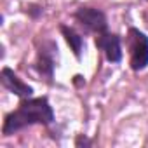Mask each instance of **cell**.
I'll list each match as a JSON object with an SVG mask.
<instances>
[{"instance_id": "obj_1", "label": "cell", "mask_w": 148, "mask_h": 148, "mask_svg": "<svg viewBox=\"0 0 148 148\" xmlns=\"http://www.w3.org/2000/svg\"><path fill=\"white\" fill-rule=\"evenodd\" d=\"M54 110L47 99V96L40 98H23L16 110L9 112L4 119L2 134L12 136L32 125H51L54 124Z\"/></svg>"}, {"instance_id": "obj_2", "label": "cell", "mask_w": 148, "mask_h": 148, "mask_svg": "<svg viewBox=\"0 0 148 148\" xmlns=\"http://www.w3.org/2000/svg\"><path fill=\"white\" fill-rule=\"evenodd\" d=\"M129 47V66L132 71H143L148 66V37L138 28H129L127 32Z\"/></svg>"}, {"instance_id": "obj_3", "label": "cell", "mask_w": 148, "mask_h": 148, "mask_svg": "<svg viewBox=\"0 0 148 148\" xmlns=\"http://www.w3.org/2000/svg\"><path fill=\"white\" fill-rule=\"evenodd\" d=\"M58 44L54 40H44L42 45L37 51L35 58V70L37 73L49 84H52L54 79V70L58 66Z\"/></svg>"}, {"instance_id": "obj_4", "label": "cell", "mask_w": 148, "mask_h": 148, "mask_svg": "<svg viewBox=\"0 0 148 148\" xmlns=\"http://www.w3.org/2000/svg\"><path fill=\"white\" fill-rule=\"evenodd\" d=\"M73 18H75V21L80 23L87 32H92L96 35L103 33V32H108V19H106V14L101 9L82 5L73 12Z\"/></svg>"}, {"instance_id": "obj_5", "label": "cell", "mask_w": 148, "mask_h": 148, "mask_svg": "<svg viewBox=\"0 0 148 148\" xmlns=\"http://www.w3.org/2000/svg\"><path fill=\"white\" fill-rule=\"evenodd\" d=\"M96 47L105 54L106 61L108 63H120L122 58H124V52H122V40L117 33H112V32H103V33H98L96 35V40H94Z\"/></svg>"}, {"instance_id": "obj_6", "label": "cell", "mask_w": 148, "mask_h": 148, "mask_svg": "<svg viewBox=\"0 0 148 148\" xmlns=\"http://www.w3.org/2000/svg\"><path fill=\"white\" fill-rule=\"evenodd\" d=\"M0 84H2L4 89H7L9 92H12L14 96L21 98V99L33 96V87L28 86L26 82H23L9 66H4L2 71H0Z\"/></svg>"}, {"instance_id": "obj_7", "label": "cell", "mask_w": 148, "mask_h": 148, "mask_svg": "<svg viewBox=\"0 0 148 148\" xmlns=\"http://www.w3.org/2000/svg\"><path fill=\"white\" fill-rule=\"evenodd\" d=\"M59 32H61L63 38L66 40V44H68L70 51L73 52V56H75L77 59H80V58H82V51H84V47H86L84 37H82L75 28L66 26V25H61V26H59Z\"/></svg>"}, {"instance_id": "obj_8", "label": "cell", "mask_w": 148, "mask_h": 148, "mask_svg": "<svg viewBox=\"0 0 148 148\" xmlns=\"http://www.w3.org/2000/svg\"><path fill=\"white\" fill-rule=\"evenodd\" d=\"M92 145V139H89L87 136H84V134H79L77 138H75V146H79V148H89Z\"/></svg>"}, {"instance_id": "obj_9", "label": "cell", "mask_w": 148, "mask_h": 148, "mask_svg": "<svg viewBox=\"0 0 148 148\" xmlns=\"http://www.w3.org/2000/svg\"><path fill=\"white\" fill-rule=\"evenodd\" d=\"M146 2H148V0H146Z\"/></svg>"}]
</instances>
